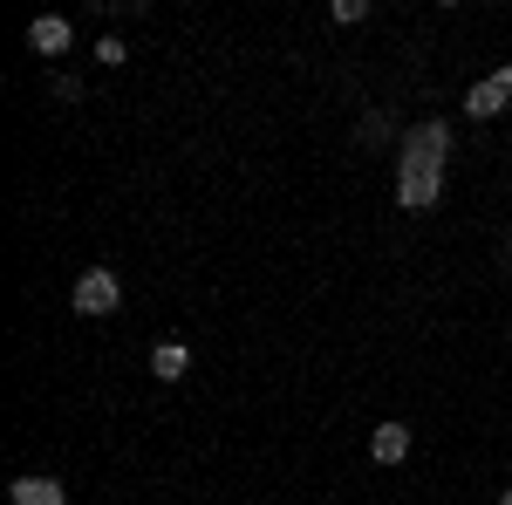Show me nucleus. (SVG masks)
I'll return each mask as SVG.
<instances>
[{
  "mask_svg": "<svg viewBox=\"0 0 512 505\" xmlns=\"http://www.w3.org/2000/svg\"><path fill=\"white\" fill-rule=\"evenodd\" d=\"M444 198V157L424 151L417 137H396V205L403 212H431Z\"/></svg>",
  "mask_w": 512,
  "mask_h": 505,
  "instance_id": "f257e3e1",
  "label": "nucleus"
},
{
  "mask_svg": "<svg viewBox=\"0 0 512 505\" xmlns=\"http://www.w3.org/2000/svg\"><path fill=\"white\" fill-rule=\"evenodd\" d=\"M69 308L82 314V321H103V314H117L123 308V280L110 267H82L76 273V287H69Z\"/></svg>",
  "mask_w": 512,
  "mask_h": 505,
  "instance_id": "f03ea898",
  "label": "nucleus"
},
{
  "mask_svg": "<svg viewBox=\"0 0 512 505\" xmlns=\"http://www.w3.org/2000/svg\"><path fill=\"white\" fill-rule=\"evenodd\" d=\"M506 110H512V62H499L492 76H478L472 89H465V117L492 123V117H506Z\"/></svg>",
  "mask_w": 512,
  "mask_h": 505,
  "instance_id": "7ed1b4c3",
  "label": "nucleus"
},
{
  "mask_svg": "<svg viewBox=\"0 0 512 505\" xmlns=\"http://www.w3.org/2000/svg\"><path fill=\"white\" fill-rule=\"evenodd\" d=\"M28 48H35L41 62L69 55V48H76V28H69V14H41V21H28Z\"/></svg>",
  "mask_w": 512,
  "mask_h": 505,
  "instance_id": "20e7f679",
  "label": "nucleus"
},
{
  "mask_svg": "<svg viewBox=\"0 0 512 505\" xmlns=\"http://www.w3.org/2000/svg\"><path fill=\"white\" fill-rule=\"evenodd\" d=\"M7 505H69V485L48 478V471H21V478L7 485Z\"/></svg>",
  "mask_w": 512,
  "mask_h": 505,
  "instance_id": "39448f33",
  "label": "nucleus"
},
{
  "mask_svg": "<svg viewBox=\"0 0 512 505\" xmlns=\"http://www.w3.org/2000/svg\"><path fill=\"white\" fill-rule=\"evenodd\" d=\"M403 458H410V424H376L369 430V465H403Z\"/></svg>",
  "mask_w": 512,
  "mask_h": 505,
  "instance_id": "423d86ee",
  "label": "nucleus"
},
{
  "mask_svg": "<svg viewBox=\"0 0 512 505\" xmlns=\"http://www.w3.org/2000/svg\"><path fill=\"white\" fill-rule=\"evenodd\" d=\"M185 369H192V349L185 342H151V376L158 383H185Z\"/></svg>",
  "mask_w": 512,
  "mask_h": 505,
  "instance_id": "0eeeda50",
  "label": "nucleus"
},
{
  "mask_svg": "<svg viewBox=\"0 0 512 505\" xmlns=\"http://www.w3.org/2000/svg\"><path fill=\"white\" fill-rule=\"evenodd\" d=\"M355 137H362V144H390L396 130H390V117H383V110H362V123H355Z\"/></svg>",
  "mask_w": 512,
  "mask_h": 505,
  "instance_id": "6e6552de",
  "label": "nucleus"
},
{
  "mask_svg": "<svg viewBox=\"0 0 512 505\" xmlns=\"http://www.w3.org/2000/svg\"><path fill=\"white\" fill-rule=\"evenodd\" d=\"M96 62H103V69H123V62H130V48H123L117 35H96Z\"/></svg>",
  "mask_w": 512,
  "mask_h": 505,
  "instance_id": "1a4fd4ad",
  "label": "nucleus"
},
{
  "mask_svg": "<svg viewBox=\"0 0 512 505\" xmlns=\"http://www.w3.org/2000/svg\"><path fill=\"white\" fill-rule=\"evenodd\" d=\"M48 89H55V103H82V76H69V69L48 82Z\"/></svg>",
  "mask_w": 512,
  "mask_h": 505,
  "instance_id": "9d476101",
  "label": "nucleus"
},
{
  "mask_svg": "<svg viewBox=\"0 0 512 505\" xmlns=\"http://www.w3.org/2000/svg\"><path fill=\"white\" fill-rule=\"evenodd\" d=\"M335 21L355 28V21H369V0H335Z\"/></svg>",
  "mask_w": 512,
  "mask_h": 505,
  "instance_id": "9b49d317",
  "label": "nucleus"
},
{
  "mask_svg": "<svg viewBox=\"0 0 512 505\" xmlns=\"http://www.w3.org/2000/svg\"><path fill=\"white\" fill-rule=\"evenodd\" d=\"M499 260H506V273H512V233H506V246H499Z\"/></svg>",
  "mask_w": 512,
  "mask_h": 505,
  "instance_id": "f8f14e48",
  "label": "nucleus"
},
{
  "mask_svg": "<svg viewBox=\"0 0 512 505\" xmlns=\"http://www.w3.org/2000/svg\"><path fill=\"white\" fill-rule=\"evenodd\" d=\"M499 505H512V485H506V492H499Z\"/></svg>",
  "mask_w": 512,
  "mask_h": 505,
  "instance_id": "ddd939ff",
  "label": "nucleus"
}]
</instances>
